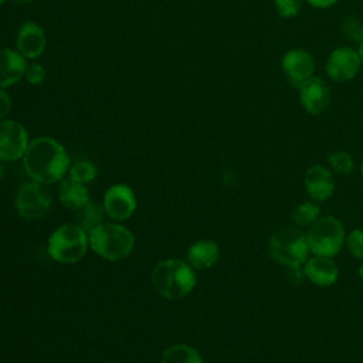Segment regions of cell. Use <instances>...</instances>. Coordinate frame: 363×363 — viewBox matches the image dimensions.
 I'll list each match as a JSON object with an SVG mask.
<instances>
[{
  "label": "cell",
  "mask_w": 363,
  "mask_h": 363,
  "mask_svg": "<svg viewBox=\"0 0 363 363\" xmlns=\"http://www.w3.org/2000/svg\"><path fill=\"white\" fill-rule=\"evenodd\" d=\"M298 89L301 105L311 115H320L330 104L329 85L319 77L312 75Z\"/></svg>",
  "instance_id": "obj_12"
},
{
  "label": "cell",
  "mask_w": 363,
  "mask_h": 363,
  "mask_svg": "<svg viewBox=\"0 0 363 363\" xmlns=\"http://www.w3.org/2000/svg\"><path fill=\"white\" fill-rule=\"evenodd\" d=\"M359 277H360V279L363 281V259H362V262H360V265H359Z\"/></svg>",
  "instance_id": "obj_31"
},
{
  "label": "cell",
  "mask_w": 363,
  "mask_h": 363,
  "mask_svg": "<svg viewBox=\"0 0 363 363\" xmlns=\"http://www.w3.org/2000/svg\"><path fill=\"white\" fill-rule=\"evenodd\" d=\"M360 67L362 60L357 50L352 47H339L328 57L325 71L332 81L345 82L354 78Z\"/></svg>",
  "instance_id": "obj_10"
},
{
  "label": "cell",
  "mask_w": 363,
  "mask_h": 363,
  "mask_svg": "<svg viewBox=\"0 0 363 363\" xmlns=\"http://www.w3.org/2000/svg\"><path fill=\"white\" fill-rule=\"evenodd\" d=\"M105 214L113 221H125L136 210L135 191L123 183L112 184L106 189L102 200Z\"/></svg>",
  "instance_id": "obj_9"
},
{
  "label": "cell",
  "mask_w": 363,
  "mask_h": 363,
  "mask_svg": "<svg viewBox=\"0 0 363 363\" xmlns=\"http://www.w3.org/2000/svg\"><path fill=\"white\" fill-rule=\"evenodd\" d=\"M220 258V247L213 240H199L193 242L186 255V261L194 269L211 268Z\"/></svg>",
  "instance_id": "obj_17"
},
{
  "label": "cell",
  "mask_w": 363,
  "mask_h": 363,
  "mask_svg": "<svg viewBox=\"0 0 363 363\" xmlns=\"http://www.w3.org/2000/svg\"><path fill=\"white\" fill-rule=\"evenodd\" d=\"M17 51L26 60L38 58L45 50V34L44 30L34 21H26L17 31Z\"/></svg>",
  "instance_id": "obj_13"
},
{
  "label": "cell",
  "mask_w": 363,
  "mask_h": 363,
  "mask_svg": "<svg viewBox=\"0 0 363 363\" xmlns=\"http://www.w3.org/2000/svg\"><path fill=\"white\" fill-rule=\"evenodd\" d=\"M74 213H75V224H78L86 233H89L96 225L104 223V217H105V210L102 203H95L91 199Z\"/></svg>",
  "instance_id": "obj_19"
},
{
  "label": "cell",
  "mask_w": 363,
  "mask_h": 363,
  "mask_svg": "<svg viewBox=\"0 0 363 363\" xmlns=\"http://www.w3.org/2000/svg\"><path fill=\"white\" fill-rule=\"evenodd\" d=\"M342 31L346 38L352 41H363V23L356 17H349L342 24Z\"/></svg>",
  "instance_id": "obj_25"
},
{
  "label": "cell",
  "mask_w": 363,
  "mask_h": 363,
  "mask_svg": "<svg viewBox=\"0 0 363 363\" xmlns=\"http://www.w3.org/2000/svg\"><path fill=\"white\" fill-rule=\"evenodd\" d=\"M305 190L315 201H325L335 191V180L329 169L320 164L311 166L305 173Z\"/></svg>",
  "instance_id": "obj_15"
},
{
  "label": "cell",
  "mask_w": 363,
  "mask_h": 363,
  "mask_svg": "<svg viewBox=\"0 0 363 363\" xmlns=\"http://www.w3.org/2000/svg\"><path fill=\"white\" fill-rule=\"evenodd\" d=\"M91 250L104 259L119 261L135 247L133 233L119 223H101L88 233Z\"/></svg>",
  "instance_id": "obj_3"
},
{
  "label": "cell",
  "mask_w": 363,
  "mask_h": 363,
  "mask_svg": "<svg viewBox=\"0 0 363 363\" xmlns=\"http://www.w3.org/2000/svg\"><path fill=\"white\" fill-rule=\"evenodd\" d=\"M303 275L318 286L333 285L339 278V269L332 257L312 255L302 267Z\"/></svg>",
  "instance_id": "obj_14"
},
{
  "label": "cell",
  "mask_w": 363,
  "mask_h": 363,
  "mask_svg": "<svg viewBox=\"0 0 363 363\" xmlns=\"http://www.w3.org/2000/svg\"><path fill=\"white\" fill-rule=\"evenodd\" d=\"M28 133L26 128L13 119L0 121V160L14 162L23 159L28 147Z\"/></svg>",
  "instance_id": "obj_8"
},
{
  "label": "cell",
  "mask_w": 363,
  "mask_h": 363,
  "mask_svg": "<svg viewBox=\"0 0 363 363\" xmlns=\"http://www.w3.org/2000/svg\"><path fill=\"white\" fill-rule=\"evenodd\" d=\"M88 233L75 223L57 227L48 237V255L61 264H74L82 259L88 251Z\"/></svg>",
  "instance_id": "obj_5"
},
{
  "label": "cell",
  "mask_w": 363,
  "mask_h": 363,
  "mask_svg": "<svg viewBox=\"0 0 363 363\" xmlns=\"http://www.w3.org/2000/svg\"><path fill=\"white\" fill-rule=\"evenodd\" d=\"M268 254L289 269H301L311 254L306 234L294 227L275 230L268 240Z\"/></svg>",
  "instance_id": "obj_4"
},
{
  "label": "cell",
  "mask_w": 363,
  "mask_h": 363,
  "mask_svg": "<svg viewBox=\"0 0 363 363\" xmlns=\"http://www.w3.org/2000/svg\"><path fill=\"white\" fill-rule=\"evenodd\" d=\"M320 208L313 201H303L299 206H296L292 211V221L298 227H309L319 218Z\"/></svg>",
  "instance_id": "obj_21"
},
{
  "label": "cell",
  "mask_w": 363,
  "mask_h": 363,
  "mask_svg": "<svg viewBox=\"0 0 363 363\" xmlns=\"http://www.w3.org/2000/svg\"><path fill=\"white\" fill-rule=\"evenodd\" d=\"M11 111V99L4 88H0V121L6 119V116Z\"/></svg>",
  "instance_id": "obj_28"
},
{
  "label": "cell",
  "mask_w": 363,
  "mask_h": 363,
  "mask_svg": "<svg viewBox=\"0 0 363 363\" xmlns=\"http://www.w3.org/2000/svg\"><path fill=\"white\" fill-rule=\"evenodd\" d=\"M1 174H3V166H1V160H0V179H1Z\"/></svg>",
  "instance_id": "obj_34"
},
{
  "label": "cell",
  "mask_w": 363,
  "mask_h": 363,
  "mask_svg": "<svg viewBox=\"0 0 363 363\" xmlns=\"http://www.w3.org/2000/svg\"><path fill=\"white\" fill-rule=\"evenodd\" d=\"M281 67L291 85L294 88H299L313 75L315 61L311 52L302 48H292L282 55Z\"/></svg>",
  "instance_id": "obj_11"
},
{
  "label": "cell",
  "mask_w": 363,
  "mask_h": 363,
  "mask_svg": "<svg viewBox=\"0 0 363 363\" xmlns=\"http://www.w3.org/2000/svg\"><path fill=\"white\" fill-rule=\"evenodd\" d=\"M160 363H204L201 354L190 345L176 343L169 346L160 357Z\"/></svg>",
  "instance_id": "obj_20"
},
{
  "label": "cell",
  "mask_w": 363,
  "mask_h": 363,
  "mask_svg": "<svg viewBox=\"0 0 363 363\" xmlns=\"http://www.w3.org/2000/svg\"><path fill=\"white\" fill-rule=\"evenodd\" d=\"M155 291L167 301L187 296L197 284L196 271L184 259L167 258L159 261L150 275Z\"/></svg>",
  "instance_id": "obj_2"
},
{
  "label": "cell",
  "mask_w": 363,
  "mask_h": 363,
  "mask_svg": "<svg viewBox=\"0 0 363 363\" xmlns=\"http://www.w3.org/2000/svg\"><path fill=\"white\" fill-rule=\"evenodd\" d=\"M4 1H6V0H0V4H3V3H4Z\"/></svg>",
  "instance_id": "obj_35"
},
{
  "label": "cell",
  "mask_w": 363,
  "mask_h": 363,
  "mask_svg": "<svg viewBox=\"0 0 363 363\" xmlns=\"http://www.w3.org/2000/svg\"><path fill=\"white\" fill-rule=\"evenodd\" d=\"M359 55H360V60H362V64H363V41L359 44Z\"/></svg>",
  "instance_id": "obj_30"
},
{
  "label": "cell",
  "mask_w": 363,
  "mask_h": 363,
  "mask_svg": "<svg viewBox=\"0 0 363 363\" xmlns=\"http://www.w3.org/2000/svg\"><path fill=\"white\" fill-rule=\"evenodd\" d=\"M360 176H362V180H363V162L360 164Z\"/></svg>",
  "instance_id": "obj_33"
},
{
  "label": "cell",
  "mask_w": 363,
  "mask_h": 363,
  "mask_svg": "<svg viewBox=\"0 0 363 363\" xmlns=\"http://www.w3.org/2000/svg\"><path fill=\"white\" fill-rule=\"evenodd\" d=\"M69 157L65 147L50 136L30 140L23 156V167L27 176L43 184L61 182L69 170Z\"/></svg>",
  "instance_id": "obj_1"
},
{
  "label": "cell",
  "mask_w": 363,
  "mask_h": 363,
  "mask_svg": "<svg viewBox=\"0 0 363 363\" xmlns=\"http://www.w3.org/2000/svg\"><path fill=\"white\" fill-rule=\"evenodd\" d=\"M328 163H329L330 169H333L336 173H340V174H347L354 167V162H353L352 155L345 152V150L332 152L328 156Z\"/></svg>",
  "instance_id": "obj_23"
},
{
  "label": "cell",
  "mask_w": 363,
  "mask_h": 363,
  "mask_svg": "<svg viewBox=\"0 0 363 363\" xmlns=\"http://www.w3.org/2000/svg\"><path fill=\"white\" fill-rule=\"evenodd\" d=\"M68 174H69L68 177H71L72 180L86 184L94 182L98 177V169L89 160H78L72 166H69Z\"/></svg>",
  "instance_id": "obj_22"
},
{
  "label": "cell",
  "mask_w": 363,
  "mask_h": 363,
  "mask_svg": "<svg viewBox=\"0 0 363 363\" xmlns=\"http://www.w3.org/2000/svg\"><path fill=\"white\" fill-rule=\"evenodd\" d=\"M26 69V58L17 50H0V88H7L18 82L24 77Z\"/></svg>",
  "instance_id": "obj_16"
},
{
  "label": "cell",
  "mask_w": 363,
  "mask_h": 363,
  "mask_svg": "<svg viewBox=\"0 0 363 363\" xmlns=\"http://www.w3.org/2000/svg\"><path fill=\"white\" fill-rule=\"evenodd\" d=\"M305 1L315 9H328V7H332L337 0H305Z\"/></svg>",
  "instance_id": "obj_29"
},
{
  "label": "cell",
  "mask_w": 363,
  "mask_h": 363,
  "mask_svg": "<svg viewBox=\"0 0 363 363\" xmlns=\"http://www.w3.org/2000/svg\"><path fill=\"white\" fill-rule=\"evenodd\" d=\"M113 363H115V362H113Z\"/></svg>",
  "instance_id": "obj_36"
},
{
  "label": "cell",
  "mask_w": 363,
  "mask_h": 363,
  "mask_svg": "<svg viewBox=\"0 0 363 363\" xmlns=\"http://www.w3.org/2000/svg\"><path fill=\"white\" fill-rule=\"evenodd\" d=\"M345 244L349 250V252L359 259H363V230L362 228H354L352 230L346 238Z\"/></svg>",
  "instance_id": "obj_24"
},
{
  "label": "cell",
  "mask_w": 363,
  "mask_h": 363,
  "mask_svg": "<svg viewBox=\"0 0 363 363\" xmlns=\"http://www.w3.org/2000/svg\"><path fill=\"white\" fill-rule=\"evenodd\" d=\"M303 0H274L278 14L284 18L295 17L302 9Z\"/></svg>",
  "instance_id": "obj_26"
},
{
  "label": "cell",
  "mask_w": 363,
  "mask_h": 363,
  "mask_svg": "<svg viewBox=\"0 0 363 363\" xmlns=\"http://www.w3.org/2000/svg\"><path fill=\"white\" fill-rule=\"evenodd\" d=\"M16 1H18V3H31L33 0H16Z\"/></svg>",
  "instance_id": "obj_32"
},
{
  "label": "cell",
  "mask_w": 363,
  "mask_h": 363,
  "mask_svg": "<svg viewBox=\"0 0 363 363\" xmlns=\"http://www.w3.org/2000/svg\"><path fill=\"white\" fill-rule=\"evenodd\" d=\"M58 199L64 207L77 211L89 200V193L85 184L78 183L71 177H64L60 182Z\"/></svg>",
  "instance_id": "obj_18"
},
{
  "label": "cell",
  "mask_w": 363,
  "mask_h": 363,
  "mask_svg": "<svg viewBox=\"0 0 363 363\" xmlns=\"http://www.w3.org/2000/svg\"><path fill=\"white\" fill-rule=\"evenodd\" d=\"M28 84L31 85H40L43 84V81L45 79V68L41 64L33 62L30 65H27L26 74H24Z\"/></svg>",
  "instance_id": "obj_27"
},
{
  "label": "cell",
  "mask_w": 363,
  "mask_h": 363,
  "mask_svg": "<svg viewBox=\"0 0 363 363\" xmlns=\"http://www.w3.org/2000/svg\"><path fill=\"white\" fill-rule=\"evenodd\" d=\"M51 206V193L47 184L30 180L20 184L14 196V207L20 217L28 221L44 217Z\"/></svg>",
  "instance_id": "obj_7"
},
{
  "label": "cell",
  "mask_w": 363,
  "mask_h": 363,
  "mask_svg": "<svg viewBox=\"0 0 363 363\" xmlns=\"http://www.w3.org/2000/svg\"><path fill=\"white\" fill-rule=\"evenodd\" d=\"M345 228L339 218L333 216L319 217L306 233L309 250L313 255L333 257L345 244Z\"/></svg>",
  "instance_id": "obj_6"
}]
</instances>
